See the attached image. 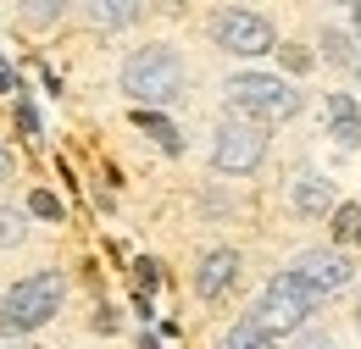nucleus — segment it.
<instances>
[{"mask_svg":"<svg viewBox=\"0 0 361 349\" xmlns=\"http://www.w3.org/2000/svg\"><path fill=\"white\" fill-rule=\"evenodd\" d=\"M233 277H239V255H233V250H212V255L200 261V272H195V294H200V300H217V294L233 288Z\"/></svg>","mask_w":361,"mask_h":349,"instance_id":"6e6552de","label":"nucleus"},{"mask_svg":"<svg viewBox=\"0 0 361 349\" xmlns=\"http://www.w3.org/2000/svg\"><path fill=\"white\" fill-rule=\"evenodd\" d=\"M0 177H11V150H0Z\"/></svg>","mask_w":361,"mask_h":349,"instance_id":"5701e85b","label":"nucleus"},{"mask_svg":"<svg viewBox=\"0 0 361 349\" xmlns=\"http://www.w3.org/2000/svg\"><path fill=\"white\" fill-rule=\"evenodd\" d=\"M339 6H350V11H361V0H339Z\"/></svg>","mask_w":361,"mask_h":349,"instance_id":"b1692460","label":"nucleus"},{"mask_svg":"<svg viewBox=\"0 0 361 349\" xmlns=\"http://www.w3.org/2000/svg\"><path fill=\"white\" fill-rule=\"evenodd\" d=\"M139 11H145V0H94V17H100L106 28H128Z\"/></svg>","mask_w":361,"mask_h":349,"instance_id":"ddd939ff","label":"nucleus"},{"mask_svg":"<svg viewBox=\"0 0 361 349\" xmlns=\"http://www.w3.org/2000/svg\"><path fill=\"white\" fill-rule=\"evenodd\" d=\"M317 300H322V294H317L312 283L289 266V272H278L267 288H262V305L250 310V316H256L267 333H295V327H306V322H312Z\"/></svg>","mask_w":361,"mask_h":349,"instance_id":"20e7f679","label":"nucleus"},{"mask_svg":"<svg viewBox=\"0 0 361 349\" xmlns=\"http://www.w3.org/2000/svg\"><path fill=\"white\" fill-rule=\"evenodd\" d=\"M223 349H278V344H272V333L262 327V322H256V316H239V322L228 327Z\"/></svg>","mask_w":361,"mask_h":349,"instance_id":"9b49d317","label":"nucleus"},{"mask_svg":"<svg viewBox=\"0 0 361 349\" xmlns=\"http://www.w3.org/2000/svg\"><path fill=\"white\" fill-rule=\"evenodd\" d=\"M11 349H17V344H11Z\"/></svg>","mask_w":361,"mask_h":349,"instance_id":"cd10ccee","label":"nucleus"},{"mask_svg":"<svg viewBox=\"0 0 361 349\" xmlns=\"http://www.w3.org/2000/svg\"><path fill=\"white\" fill-rule=\"evenodd\" d=\"M134 122H139V128H145V133H150V139H156L161 150H173V156H178V150H183L178 128H173V122H167L161 111H150V106H139V111H134Z\"/></svg>","mask_w":361,"mask_h":349,"instance_id":"f8f14e48","label":"nucleus"},{"mask_svg":"<svg viewBox=\"0 0 361 349\" xmlns=\"http://www.w3.org/2000/svg\"><path fill=\"white\" fill-rule=\"evenodd\" d=\"M322 56H328L334 67H350V61H356V50H350V34L328 28V34H322Z\"/></svg>","mask_w":361,"mask_h":349,"instance_id":"4468645a","label":"nucleus"},{"mask_svg":"<svg viewBox=\"0 0 361 349\" xmlns=\"http://www.w3.org/2000/svg\"><path fill=\"white\" fill-rule=\"evenodd\" d=\"M28 211L39 222H61V200H56L50 189H34V194H28Z\"/></svg>","mask_w":361,"mask_h":349,"instance_id":"2eb2a0df","label":"nucleus"},{"mask_svg":"<svg viewBox=\"0 0 361 349\" xmlns=\"http://www.w3.org/2000/svg\"><path fill=\"white\" fill-rule=\"evenodd\" d=\"M67 11V0H23V17L28 23H56Z\"/></svg>","mask_w":361,"mask_h":349,"instance_id":"dca6fc26","label":"nucleus"},{"mask_svg":"<svg viewBox=\"0 0 361 349\" xmlns=\"http://www.w3.org/2000/svg\"><path fill=\"white\" fill-rule=\"evenodd\" d=\"M17 239H23V211L0 205V244H17Z\"/></svg>","mask_w":361,"mask_h":349,"instance_id":"a211bd4d","label":"nucleus"},{"mask_svg":"<svg viewBox=\"0 0 361 349\" xmlns=\"http://www.w3.org/2000/svg\"><path fill=\"white\" fill-rule=\"evenodd\" d=\"M289 205H295L300 217H322V211H334V183H328V177H317V172L295 177V189H289Z\"/></svg>","mask_w":361,"mask_h":349,"instance_id":"1a4fd4ad","label":"nucleus"},{"mask_svg":"<svg viewBox=\"0 0 361 349\" xmlns=\"http://www.w3.org/2000/svg\"><path fill=\"white\" fill-rule=\"evenodd\" d=\"M350 233H361V211L356 205H339L334 211V239H350Z\"/></svg>","mask_w":361,"mask_h":349,"instance_id":"f3484780","label":"nucleus"},{"mask_svg":"<svg viewBox=\"0 0 361 349\" xmlns=\"http://www.w3.org/2000/svg\"><path fill=\"white\" fill-rule=\"evenodd\" d=\"M289 349H334V338H328V333H300Z\"/></svg>","mask_w":361,"mask_h":349,"instance_id":"412c9836","label":"nucleus"},{"mask_svg":"<svg viewBox=\"0 0 361 349\" xmlns=\"http://www.w3.org/2000/svg\"><path fill=\"white\" fill-rule=\"evenodd\" d=\"M123 89L134 94L139 106H173L183 94V61L178 50H167V44H145L128 56V67H123Z\"/></svg>","mask_w":361,"mask_h":349,"instance_id":"f03ea898","label":"nucleus"},{"mask_svg":"<svg viewBox=\"0 0 361 349\" xmlns=\"http://www.w3.org/2000/svg\"><path fill=\"white\" fill-rule=\"evenodd\" d=\"M228 111L245 122H283L300 111V89H289V78L272 72H239L228 78Z\"/></svg>","mask_w":361,"mask_h":349,"instance_id":"7ed1b4c3","label":"nucleus"},{"mask_svg":"<svg viewBox=\"0 0 361 349\" xmlns=\"http://www.w3.org/2000/svg\"><path fill=\"white\" fill-rule=\"evenodd\" d=\"M295 272L312 283L317 294H334V288H345V283H350V261H345L339 250H306V255L295 261Z\"/></svg>","mask_w":361,"mask_h":349,"instance_id":"0eeeda50","label":"nucleus"},{"mask_svg":"<svg viewBox=\"0 0 361 349\" xmlns=\"http://www.w3.org/2000/svg\"><path fill=\"white\" fill-rule=\"evenodd\" d=\"M356 239H361V233H356Z\"/></svg>","mask_w":361,"mask_h":349,"instance_id":"bb28decb","label":"nucleus"},{"mask_svg":"<svg viewBox=\"0 0 361 349\" xmlns=\"http://www.w3.org/2000/svg\"><path fill=\"white\" fill-rule=\"evenodd\" d=\"M17 128H23V139H39V117H34V106H17Z\"/></svg>","mask_w":361,"mask_h":349,"instance_id":"6ab92c4d","label":"nucleus"},{"mask_svg":"<svg viewBox=\"0 0 361 349\" xmlns=\"http://www.w3.org/2000/svg\"><path fill=\"white\" fill-rule=\"evenodd\" d=\"M328 128H334V139H339L345 150L361 144V111H356L350 94H328Z\"/></svg>","mask_w":361,"mask_h":349,"instance_id":"9d476101","label":"nucleus"},{"mask_svg":"<svg viewBox=\"0 0 361 349\" xmlns=\"http://www.w3.org/2000/svg\"><path fill=\"white\" fill-rule=\"evenodd\" d=\"M0 89H17V72L6 67V56H0Z\"/></svg>","mask_w":361,"mask_h":349,"instance_id":"4be33fe9","label":"nucleus"},{"mask_svg":"<svg viewBox=\"0 0 361 349\" xmlns=\"http://www.w3.org/2000/svg\"><path fill=\"white\" fill-rule=\"evenodd\" d=\"M61 300H67V277H61V272H34V277H23V283L0 300V333L17 338V333L45 327L50 316L61 310Z\"/></svg>","mask_w":361,"mask_h":349,"instance_id":"f257e3e1","label":"nucleus"},{"mask_svg":"<svg viewBox=\"0 0 361 349\" xmlns=\"http://www.w3.org/2000/svg\"><path fill=\"white\" fill-rule=\"evenodd\" d=\"M356 34H361V11H356Z\"/></svg>","mask_w":361,"mask_h":349,"instance_id":"393cba45","label":"nucleus"},{"mask_svg":"<svg viewBox=\"0 0 361 349\" xmlns=\"http://www.w3.org/2000/svg\"><path fill=\"white\" fill-rule=\"evenodd\" d=\"M278 50H283V67H289V72H306V67H312L306 50H289V44H278Z\"/></svg>","mask_w":361,"mask_h":349,"instance_id":"aec40b11","label":"nucleus"},{"mask_svg":"<svg viewBox=\"0 0 361 349\" xmlns=\"http://www.w3.org/2000/svg\"><path fill=\"white\" fill-rule=\"evenodd\" d=\"M262 156H267V133H262V122H245V117H233V122H223L217 128V144H212V161H217V172H256L262 167Z\"/></svg>","mask_w":361,"mask_h":349,"instance_id":"39448f33","label":"nucleus"},{"mask_svg":"<svg viewBox=\"0 0 361 349\" xmlns=\"http://www.w3.org/2000/svg\"><path fill=\"white\" fill-rule=\"evenodd\" d=\"M356 78H361V61H356Z\"/></svg>","mask_w":361,"mask_h":349,"instance_id":"a878e982","label":"nucleus"},{"mask_svg":"<svg viewBox=\"0 0 361 349\" xmlns=\"http://www.w3.org/2000/svg\"><path fill=\"white\" fill-rule=\"evenodd\" d=\"M212 39L223 44L228 56H267V50H278V39H272V23L262 17V11H245V6H228V11H217Z\"/></svg>","mask_w":361,"mask_h":349,"instance_id":"423d86ee","label":"nucleus"}]
</instances>
